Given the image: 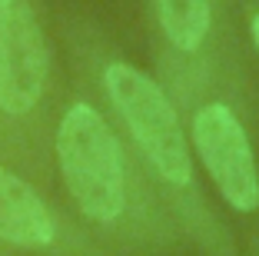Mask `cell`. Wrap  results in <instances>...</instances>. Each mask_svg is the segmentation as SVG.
I'll list each match as a JSON object with an SVG mask.
<instances>
[{"label": "cell", "instance_id": "1", "mask_svg": "<svg viewBox=\"0 0 259 256\" xmlns=\"http://www.w3.org/2000/svg\"><path fill=\"white\" fill-rule=\"evenodd\" d=\"M57 157L67 193L90 220L110 223L126 206L123 153L110 123L93 106L76 103L67 110L57 133Z\"/></svg>", "mask_w": 259, "mask_h": 256}, {"label": "cell", "instance_id": "2", "mask_svg": "<svg viewBox=\"0 0 259 256\" xmlns=\"http://www.w3.org/2000/svg\"><path fill=\"white\" fill-rule=\"evenodd\" d=\"M103 87H107L116 113L130 127L137 147L143 150V157L150 160L153 170L166 183H190L193 166H190L186 136L166 93L143 70L130 67V63L107 67Z\"/></svg>", "mask_w": 259, "mask_h": 256}, {"label": "cell", "instance_id": "3", "mask_svg": "<svg viewBox=\"0 0 259 256\" xmlns=\"http://www.w3.org/2000/svg\"><path fill=\"white\" fill-rule=\"evenodd\" d=\"M193 143L220 187L223 200L239 213H252L259 206V173L252 160L243 123L223 103H209L193 120Z\"/></svg>", "mask_w": 259, "mask_h": 256}, {"label": "cell", "instance_id": "4", "mask_svg": "<svg viewBox=\"0 0 259 256\" xmlns=\"http://www.w3.org/2000/svg\"><path fill=\"white\" fill-rule=\"evenodd\" d=\"M47 83V44L27 0H0V110H33Z\"/></svg>", "mask_w": 259, "mask_h": 256}, {"label": "cell", "instance_id": "5", "mask_svg": "<svg viewBox=\"0 0 259 256\" xmlns=\"http://www.w3.org/2000/svg\"><path fill=\"white\" fill-rule=\"evenodd\" d=\"M0 240L14 246H47L54 240V220L30 183L0 166Z\"/></svg>", "mask_w": 259, "mask_h": 256}, {"label": "cell", "instance_id": "6", "mask_svg": "<svg viewBox=\"0 0 259 256\" xmlns=\"http://www.w3.org/2000/svg\"><path fill=\"white\" fill-rule=\"evenodd\" d=\"M160 27L180 50H196L209 33V0H156Z\"/></svg>", "mask_w": 259, "mask_h": 256}, {"label": "cell", "instance_id": "7", "mask_svg": "<svg viewBox=\"0 0 259 256\" xmlns=\"http://www.w3.org/2000/svg\"><path fill=\"white\" fill-rule=\"evenodd\" d=\"M252 40H256V47H259V14L252 17Z\"/></svg>", "mask_w": 259, "mask_h": 256}]
</instances>
